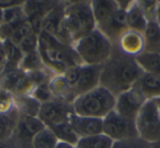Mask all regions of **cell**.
Segmentation results:
<instances>
[{
	"label": "cell",
	"instance_id": "83f0119b",
	"mask_svg": "<svg viewBox=\"0 0 160 148\" xmlns=\"http://www.w3.org/2000/svg\"><path fill=\"white\" fill-rule=\"evenodd\" d=\"M58 139L49 128H44L33 139V148H55Z\"/></svg>",
	"mask_w": 160,
	"mask_h": 148
},
{
	"label": "cell",
	"instance_id": "d590c367",
	"mask_svg": "<svg viewBox=\"0 0 160 148\" xmlns=\"http://www.w3.org/2000/svg\"><path fill=\"white\" fill-rule=\"evenodd\" d=\"M55 148H76L75 145H71L68 143H64V141H59L58 140L57 145L55 146Z\"/></svg>",
	"mask_w": 160,
	"mask_h": 148
},
{
	"label": "cell",
	"instance_id": "277c9868",
	"mask_svg": "<svg viewBox=\"0 0 160 148\" xmlns=\"http://www.w3.org/2000/svg\"><path fill=\"white\" fill-rule=\"evenodd\" d=\"M116 97L102 86L83 93L72 102L75 114L80 116L104 119L115 109Z\"/></svg>",
	"mask_w": 160,
	"mask_h": 148
},
{
	"label": "cell",
	"instance_id": "8d00e7d4",
	"mask_svg": "<svg viewBox=\"0 0 160 148\" xmlns=\"http://www.w3.org/2000/svg\"><path fill=\"white\" fill-rule=\"evenodd\" d=\"M0 56H6L5 55V41L0 38Z\"/></svg>",
	"mask_w": 160,
	"mask_h": 148
},
{
	"label": "cell",
	"instance_id": "ba28073f",
	"mask_svg": "<svg viewBox=\"0 0 160 148\" xmlns=\"http://www.w3.org/2000/svg\"><path fill=\"white\" fill-rule=\"evenodd\" d=\"M72 114V104L55 98L52 101L42 104L38 117L47 128L51 130L62 123L69 122Z\"/></svg>",
	"mask_w": 160,
	"mask_h": 148
},
{
	"label": "cell",
	"instance_id": "484cf974",
	"mask_svg": "<svg viewBox=\"0 0 160 148\" xmlns=\"http://www.w3.org/2000/svg\"><path fill=\"white\" fill-rule=\"evenodd\" d=\"M51 130L55 134V136L59 141H64V143H68L76 146L79 140V137L73 130L70 122L59 124V125L51 128Z\"/></svg>",
	"mask_w": 160,
	"mask_h": 148
},
{
	"label": "cell",
	"instance_id": "9a60e30c",
	"mask_svg": "<svg viewBox=\"0 0 160 148\" xmlns=\"http://www.w3.org/2000/svg\"><path fill=\"white\" fill-rule=\"evenodd\" d=\"M114 46L125 55L134 58L137 57L138 55L144 53L146 47L144 33L128 29L120 36Z\"/></svg>",
	"mask_w": 160,
	"mask_h": 148
},
{
	"label": "cell",
	"instance_id": "d6986e66",
	"mask_svg": "<svg viewBox=\"0 0 160 148\" xmlns=\"http://www.w3.org/2000/svg\"><path fill=\"white\" fill-rule=\"evenodd\" d=\"M127 28L133 31H137L144 33L148 24L146 16L142 12L138 1H132L131 6L126 10Z\"/></svg>",
	"mask_w": 160,
	"mask_h": 148
},
{
	"label": "cell",
	"instance_id": "1f68e13d",
	"mask_svg": "<svg viewBox=\"0 0 160 148\" xmlns=\"http://www.w3.org/2000/svg\"><path fill=\"white\" fill-rule=\"evenodd\" d=\"M18 46L23 53V55L36 52L38 49V35L33 33L31 35L27 36V38L21 41Z\"/></svg>",
	"mask_w": 160,
	"mask_h": 148
},
{
	"label": "cell",
	"instance_id": "6da1fadb",
	"mask_svg": "<svg viewBox=\"0 0 160 148\" xmlns=\"http://www.w3.org/2000/svg\"><path fill=\"white\" fill-rule=\"evenodd\" d=\"M144 71L134 57L121 53L114 46L113 53L104 65L100 75V86L113 93L115 97L132 89Z\"/></svg>",
	"mask_w": 160,
	"mask_h": 148
},
{
	"label": "cell",
	"instance_id": "f1b7e54d",
	"mask_svg": "<svg viewBox=\"0 0 160 148\" xmlns=\"http://www.w3.org/2000/svg\"><path fill=\"white\" fill-rule=\"evenodd\" d=\"M16 109V100L11 92L0 88V115L10 113Z\"/></svg>",
	"mask_w": 160,
	"mask_h": 148
},
{
	"label": "cell",
	"instance_id": "30bf717a",
	"mask_svg": "<svg viewBox=\"0 0 160 148\" xmlns=\"http://www.w3.org/2000/svg\"><path fill=\"white\" fill-rule=\"evenodd\" d=\"M103 134L114 141L138 136L135 122L129 121L112 111L103 119Z\"/></svg>",
	"mask_w": 160,
	"mask_h": 148
},
{
	"label": "cell",
	"instance_id": "836d02e7",
	"mask_svg": "<svg viewBox=\"0 0 160 148\" xmlns=\"http://www.w3.org/2000/svg\"><path fill=\"white\" fill-rule=\"evenodd\" d=\"M142 12L146 16L147 20L157 21V7L158 1H138Z\"/></svg>",
	"mask_w": 160,
	"mask_h": 148
},
{
	"label": "cell",
	"instance_id": "5bb4252c",
	"mask_svg": "<svg viewBox=\"0 0 160 148\" xmlns=\"http://www.w3.org/2000/svg\"><path fill=\"white\" fill-rule=\"evenodd\" d=\"M97 29L100 30L115 45L116 42L118 41V38H120V36L125 31L128 30L126 20V11L118 7V9L105 22L99 24L97 27Z\"/></svg>",
	"mask_w": 160,
	"mask_h": 148
},
{
	"label": "cell",
	"instance_id": "4fadbf2b",
	"mask_svg": "<svg viewBox=\"0 0 160 148\" xmlns=\"http://www.w3.org/2000/svg\"><path fill=\"white\" fill-rule=\"evenodd\" d=\"M57 1H24L23 8L35 34L42 32L43 20L46 14L55 7Z\"/></svg>",
	"mask_w": 160,
	"mask_h": 148
},
{
	"label": "cell",
	"instance_id": "74e56055",
	"mask_svg": "<svg viewBox=\"0 0 160 148\" xmlns=\"http://www.w3.org/2000/svg\"><path fill=\"white\" fill-rule=\"evenodd\" d=\"M157 22L160 25V1H158V7H157Z\"/></svg>",
	"mask_w": 160,
	"mask_h": 148
},
{
	"label": "cell",
	"instance_id": "3957f363",
	"mask_svg": "<svg viewBox=\"0 0 160 148\" xmlns=\"http://www.w3.org/2000/svg\"><path fill=\"white\" fill-rule=\"evenodd\" d=\"M72 47L81 64L89 66H102L111 57L114 44L100 30L96 29L76 42Z\"/></svg>",
	"mask_w": 160,
	"mask_h": 148
},
{
	"label": "cell",
	"instance_id": "cb8c5ba5",
	"mask_svg": "<svg viewBox=\"0 0 160 148\" xmlns=\"http://www.w3.org/2000/svg\"><path fill=\"white\" fill-rule=\"evenodd\" d=\"M14 100H16V106L20 112V114L32 117L38 116L42 104L36 99H34L31 94L23 95V97H14Z\"/></svg>",
	"mask_w": 160,
	"mask_h": 148
},
{
	"label": "cell",
	"instance_id": "7a4b0ae2",
	"mask_svg": "<svg viewBox=\"0 0 160 148\" xmlns=\"http://www.w3.org/2000/svg\"><path fill=\"white\" fill-rule=\"evenodd\" d=\"M38 53L44 66L54 75H62L68 68L81 65L72 46L62 44L46 33L38 34Z\"/></svg>",
	"mask_w": 160,
	"mask_h": 148
},
{
	"label": "cell",
	"instance_id": "44dd1931",
	"mask_svg": "<svg viewBox=\"0 0 160 148\" xmlns=\"http://www.w3.org/2000/svg\"><path fill=\"white\" fill-rule=\"evenodd\" d=\"M135 59L144 73L160 77V54L144 52Z\"/></svg>",
	"mask_w": 160,
	"mask_h": 148
},
{
	"label": "cell",
	"instance_id": "9c48e42d",
	"mask_svg": "<svg viewBox=\"0 0 160 148\" xmlns=\"http://www.w3.org/2000/svg\"><path fill=\"white\" fill-rule=\"evenodd\" d=\"M46 126L38 117L20 114V119L11 139L17 148H33V139Z\"/></svg>",
	"mask_w": 160,
	"mask_h": 148
},
{
	"label": "cell",
	"instance_id": "4dcf8cb0",
	"mask_svg": "<svg viewBox=\"0 0 160 148\" xmlns=\"http://www.w3.org/2000/svg\"><path fill=\"white\" fill-rule=\"evenodd\" d=\"M31 95L34 99L38 100L41 104L47 103V102L55 99V97H54L53 92L51 90V87H49V82L48 84H40V86L35 87L34 90L32 91Z\"/></svg>",
	"mask_w": 160,
	"mask_h": 148
},
{
	"label": "cell",
	"instance_id": "8fae6325",
	"mask_svg": "<svg viewBox=\"0 0 160 148\" xmlns=\"http://www.w3.org/2000/svg\"><path fill=\"white\" fill-rule=\"evenodd\" d=\"M145 102H146V100L133 87L132 89L121 93L120 95L116 97L114 111L121 116L125 117L129 121L135 122L136 117H137L138 113L145 104Z\"/></svg>",
	"mask_w": 160,
	"mask_h": 148
},
{
	"label": "cell",
	"instance_id": "e0dca14e",
	"mask_svg": "<svg viewBox=\"0 0 160 148\" xmlns=\"http://www.w3.org/2000/svg\"><path fill=\"white\" fill-rule=\"evenodd\" d=\"M134 88L146 101L160 99V77L144 73L135 84Z\"/></svg>",
	"mask_w": 160,
	"mask_h": 148
},
{
	"label": "cell",
	"instance_id": "8992f818",
	"mask_svg": "<svg viewBox=\"0 0 160 148\" xmlns=\"http://www.w3.org/2000/svg\"><path fill=\"white\" fill-rule=\"evenodd\" d=\"M101 70L102 66H89L81 64L70 67L62 74L69 84L73 101L77 97L100 86Z\"/></svg>",
	"mask_w": 160,
	"mask_h": 148
},
{
	"label": "cell",
	"instance_id": "603a6c76",
	"mask_svg": "<svg viewBox=\"0 0 160 148\" xmlns=\"http://www.w3.org/2000/svg\"><path fill=\"white\" fill-rule=\"evenodd\" d=\"M145 52L160 54V25L157 21H149L144 32Z\"/></svg>",
	"mask_w": 160,
	"mask_h": 148
},
{
	"label": "cell",
	"instance_id": "7402d4cb",
	"mask_svg": "<svg viewBox=\"0 0 160 148\" xmlns=\"http://www.w3.org/2000/svg\"><path fill=\"white\" fill-rule=\"evenodd\" d=\"M19 119H20V112L17 109V106L13 111H11L8 114L0 115V141L8 140L11 138Z\"/></svg>",
	"mask_w": 160,
	"mask_h": 148
},
{
	"label": "cell",
	"instance_id": "52a82bcc",
	"mask_svg": "<svg viewBox=\"0 0 160 148\" xmlns=\"http://www.w3.org/2000/svg\"><path fill=\"white\" fill-rule=\"evenodd\" d=\"M137 134L151 145L160 143V99L146 101L135 121Z\"/></svg>",
	"mask_w": 160,
	"mask_h": 148
},
{
	"label": "cell",
	"instance_id": "f546056e",
	"mask_svg": "<svg viewBox=\"0 0 160 148\" xmlns=\"http://www.w3.org/2000/svg\"><path fill=\"white\" fill-rule=\"evenodd\" d=\"M112 148H152V145L140 138L139 136H136L114 141V145Z\"/></svg>",
	"mask_w": 160,
	"mask_h": 148
},
{
	"label": "cell",
	"instance_id": "4316f807",
	"mask_svg": "<svg viewBox=\"0 0 160 148\" xmlns=\"http://www.w3.org/2000/svg\"><path fill=\"white\" fill-rule=\"evenodd\" d=\"M19 68L21 70L25 71V73H30V71L38 70V69L45 68L44 63H43L41 55L38 53V51L33 52V53L25 54L23 55V58L20 63Z\"/></svg>",
	"mask_w": 160,
	"mask_h": 148
},
{
	"label": "cell",
	"instance_id": "e575fe53",
	"mask_svg": "<svg viewBox=\"0 0 160 148\" xmlns=\"http://www.w3.org/2000/svg\"><path fill=\"white\" fill-rule=\"evenodd\" d=\"M0 148H17V146L14 145L12 139L10 138V139H8V140L0 141Z\"/></svg>",
	"mask_w": 160,
	"mask_h": 148
},
{
	"label": "cell",
	"instance_id": "7c38bea8",
	"mask_svg": "<svg viewBox=\"0 0 160 148\" xmlns=\"http://www.w3.org/2000/svg\"><path fill=\"white\" fill-rule=\"evenodd\" d=\"M0 88L8 90L14 97H23L31 94L35 87L28 73L19 68L0 79Z\"/></svg>",
	"mask_w": 160,
	"mask_h": 148
},
{
	"label": "cell",
	"instance_id": "ffe728a7",
	"mask_svg": "<svg viewBox=\"0 0 160 148\" xmlns=\"http://www.w3.org/2000/svg\"><path fill=\"white\" fill-rule=\"evenodd\" d=\"M92 11L96 19L97 27L101 23L105 22L116 10L118 9V1H111V0H96L91 1Z\"/></svg>",
	"mask_w": 160,
	"mask_h": 148
},
{
	"label": "cell",
	"instance_id": "f35d334b",
	"mask_svg": "<svg viewBox=\"0 0 160 148\" xmlns=\"http://www.w3.org/2000/svg\"><path fill=\"white\" fill-rule=\"evenodd\" d=\"M152 148H160V143H158V144H155V145H152Z\"/></svg>",
	"mask_w": 160,
	"mask_h": 148
},
{
	"label": "cell",
	"instance_id": "d4e9b609",
	"mask_svg": "<svg viewBox=\"0 0 160 148\" xmlns=\"http://www.w3.org/2000/svg\"><path fill=\"white\" fill-rule=\"evenodd\" d=\"M114 140L105 134H98L79 138L76 148H112Z\"/></svg>",
	"mask_w": 160,
	"mask_h": 148
},
{
	"label": "cell",
	"instance_id": "ac0fdd59",
	"mask_svg": "<svg viewBox=\"0 0 160 148\" xmlns=\"http://www.w3.org/2000/svg\"><path fill=\"white\" fill-rule=\"evenodd\" d=\"M65 7H66V1H57L55 7L46 14V17L43 20V25H42L43 33H46L52 36L55 35L56 31H57L59 25L64 21Z\"/></svg>",
	"mask_w": 160,
	"mask_h": 148
},
{
	"label": "cell",
	"instance_id": "2e32d148",
	"mask_svg": "<svg viewBox=\"0 0 160 148\" xmlns=\"http://www.w3.org/2000/svg\"><path fill=\"white\" fill-rule=\"evenodd\" d=\"M69 122L79 138L93 136V135L103 133V119L80 116L73 112Z\"/></svg>",
	"mask_w": 160,
	"mask_h": 148
},
{
	"label": "cell",
	"instance_id": "d6a6232c",
	"mask_svg": "<svg viewBox=\"0 0 160 148\" xmlns=\"http://www.w3.org/2000/svg\"><path fill=\"white\" fill-rule=\"evenodd\" d=\"M33 33H34L33 28H32L30 21L27 20L16 30V32L13 33L12 38H10V41H11L12 43H14L16 45H19L23 38H25L27 36L31 35V34H33Z\"/></svg>",
	"mask_w": 160,
	"mask_h": 148
},
{
	"label": "cell",
	"instance_id": "5b68a950",
	"mask_svg": "<svg viewBox=\"0 0 160 148\" xmlns=\"http://www.w3.org/2000/svg\"><path fill=\"white\" fill-rule=\"evenodd\" d=\"M64 19L73 44L97 29L91 1H66Z\"/></svg>",
	"mask_w": 160,
	"mask_h": 148
}]
</instances>
